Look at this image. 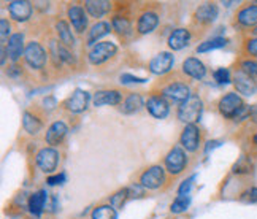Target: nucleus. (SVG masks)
Segmentation results:
<instances>
[{"instance_id": "nucleus-46", "label": "nucleus", "mask_w": 257, "mask_h": 219, "mask_svg": "<svg viewBox=\"0 0 257 219\" xmlns=\"http://www.w3.org/2000/svg\"><path fill=\"white\" fill-rule=\"evenodd\" d=\"M56 106H57V102H56V98L53 95L43 98V108L46 110V112H51V110H54Z\"/></svg>"}, {"instance_id": "nucleus-33", "label": "nucleus", "mask_w": 257, "mask_h": 219, "mask_svg": "<svg viewBox=\"0 0 257 219\" xmlns=\"http://www.w3.org/2000/svg\"><path fill=\"white\" fill-rule=\"evenodd\" d=\"M252 161L248 157V156H241L238 161H236L232 167V172L236 173V175H249L252 172Z\"/></svg>"}, {"instance_id": "nucleus-35", "label": "nucleus", "mask_w": 257, "mask_h": 219, "mask_svg": "<svg viewBox=\"0 0 257 219\" xmlns=\"http://www.w3.org/2000/svg\"><path fill=\"white\" fill-rule=\"evenodd\" d=\"M189 205H191V195H178L170 206V211L173 214L184 213L187 208H189Z\"/></svg>"}, {"instance_id": "nucleus-30", "label": "nucleus", "mask_w": 257, "mask_h": 219, "mask_svg": "<svg viewBox=\"0 0 257 219\" xmlns=\"http://www.w3.org/2000/svg\"><path fill=\"white\" fill-rule=\"evenodd\" d=\"M111 24L110 23H105V21H98L95 23L92 27H91V31H89L87 34V38H86V42L87 45H94L97 40H100L102 37L108 35L111 32Z\"/></svg>"}, {"instance_id": "nucleus-3", "label": "nucleus", "mask_w": 257, "mask_h": 219, "mask_svg": "<svg viewBox=\"0 0 257 219\" xmlns=\"http://www.w3.org/2000/svg\"><path fill=\"white\" fill-rule=\"evenodd\" d=\"M48 59H49V53L38 42L32 40V42H29L26 45L24 61L34 70H43L48 64Z\"/></svg>"}, {"instance_id": "nucleus-27", "label": "nucleus", "mask_w": 257, "mask_h": 219, "mask_svg": "<svg viewBox=\"0 0 257 219\" xmlns=\"http://www.w3.org/2000/svg\"><path fill=\"white\" fill-rule=\"evenodd\" d=\"M142 106H143V97L140 94L127 92L124 95L122 103H121V112L124 115H132V113H137Z\"/></svg>"}, {"instance_id": "nucleus-41", "label": "nucleus", "mask_w": 257, "mask_h": 219, "mask_svg": "<svg viewBox=\"0 0 257 219\" xmlns=\"http://www.w3.org/2000/svg\"><path fill=\"white\" fill-rule=\"evenodd\" d=\"M240 200L243 203H257V187H248L240 195Z\"/></svg>"}, {"instance_id": "nucleus-22", "label": "nucleus", "mask_w": 257, "mask_h": 219, "mask_svg": "<svg viewBox=\"0 0 257 219\" xmlns=\"http://www.w3.org/2000/svg\"><path fill=\"white\" fill-rule=\"evenodd\" d=\"M68 134V127L64 121H54L51 126L48 127V131H46V135H45V140L46 143L54 148L57 145H61L64 142V138L67 137Z\"/></svg>"}, {"instance_id": "nucleus-48", "label": "nucleus", "mask_w": 257, "mask_h": 219, "mask_svg": "<svg viewBox=\"0 0 257 219\" xmlns=\"http://www.w3.org/2000/svg\"><path fill=\"white\" fill-rule=\"evenodd\" d=\"M219 145H221V142H219V140H213V142H210V143H208V146H206V149H205V151L208 153L210 149H214V148H217V146H219Z\"/></svg>"}, {"instance_id": "nucleus-45", "label": "nucleus", "mask_w": 257, "mask_h": 219, "mask_svg": "<svg viewBox=\"0 0 257 219\" xmlns=\"http://www.w3.org/2000/svg\"><path fill=\"white\" fill-rule=\"evenodd\" d=\"M46 183L49 186H57V184H64L65 183V173L61 172V173H57V175H51V176H48L46 178Z\"/></svg>"}, {"instance_id": "nucleus-18", "label": "nucleus", "mask_w": 257, "mask_h": 219, "mask_svg": "<svg viewBox=\"0 0 257 219\" xmlns=\"http://www.w3.org/2000/svg\"><path fill=\"white\" fill-rule=\"evenodd\" d=\"M43 116L38 113V110H26L23 115V129L31 135H37L43 129Z\"/></svg>"}, {"instance_id": "nucleus-17", "label": "nucleus", "mask_w": 257, "mask_h": 219, "mask_svg": "<svg viewBox=\"0 0 257 219\" xmlns=\"http://www.w3.org/2000/svg\"><path fill=\"white\" fill-rule=\"evenodd\" d=\"M159 26V15L153 10H145L143 13L138 15L137 19V32L138 35H146L156 31V27Z\"/></svg>"}, {"instance_id": "nucleus-31", "label": "nucleus", "mask_w": 257, "mask_h": 219, "mask_svg": "<svg viewBox=\"0 0 257 219\" xmlns=\"http://www.w3.org/2000/svg\"><path fill=\"white\" fill-rule=\"evenodd\" d=\"M227 43H229V40L224 38V37H213L210 40H206V42L200 43L199 46H197L195 51L197 53H208V51H213V49H219V48H224Z\"/></svg>"}, {"instance_id": "nucleus-29", "label": "nucleus", "mask_w": 257, "mask_h": 219, "mask_svg": "<svg viewBox=\"0 0 257 219\" xmlns=\"http://www.w3.org/2000/svg\"><path fill=\"white\" fill-rule=\"evenodd\" d=\"M111 27H113V31L122 38L132 35V31H134L131 19H128L127 16H124V15H114L111 18Z\"/></svg>"}, {"instance_id": "nucleus-7", "label": "nucleus", "mask_w": 257, "mask_h": 219, "mask_svg": "<svg viewBox=\"0 0 257 219\" xmlns=\"http://www.w3.org/2000/svg\"><path fill=\"white\" fill-rule=\"evenodd\" d=\"M116 54H117V46L113 42H100L95 46H92V49L87 54V59L92 65H102L106 64L110 59H113Z\"/></svg>"}, {"instance_id": "nucleus-9", "label": "nucleus", "mask_w": 257, "mask_h": 219, "mask_svg": "<svg viewBox=\"0 0 257 219\" xmlns=\"http://www.w3.org/2000/svg\"><path fill=\"white\" fill-rule=\"evenodd\" d=\"M180 145L186 151L195 153L202 145V129L197 124H187L184 126L183 132L180 135Z\"/></svg>"}, {"instance_id": "nucleus-25", "label": "nucleus", "mask_w": 257, "mask_h": 219, "mask_svg": "<svg viewBox=\"0 0 257 219\" xmlns=\"http://www.w3.org/2000/svg\"><path fill=\"white\" fill-rule=\"evenodd\" d=\"M113 4L106 2V0H86L84 10L92 18H103L106 13H110Z\"/></svg>"}, {"instance_id": "nucleus-49", "label": "nucleus", "mask_w": 257, "mask_h": 219, "mask_svg": "<svg viewBox=\"0 0 257 219\" xmlns=\"http://www.w3.org/2000/svg\"><path fill=\"white\" fill-rule=\"evenodd\" d=\"M7 57H8L7 48H5V45H2V67H5V64H7Z\"/></svg>"}, {"instance_id": "nucleus-4", "label": "nucleus", "mask_w": 257, "mask_h": 219, "mask_svg": "<svg viewBox=\"0 0 257 219\" xmlns=\"http://www.w3.org/2000/svg\"><path fill=\"white\" fill-rule=\"evenodd\" d=\"M164 164H165L167 172H169L170 175H173V176H178L187 168L189 157H187L186 151L181 146H173L169 151V154L165 156Z\"/></svg>"}, {"instance_id": "nucleus-51", "label": "nucleus", "mask_w": 257, "mask_h": 219, "mask_svg": "<svg viewBox=\"0 0 257 219\" xmlns=\"http://www.w3.org/2000/svg\"><path fill=\"white\" fill-rule=\"evenodd\" d=\"M252 34H254V37H257V27L252 29Z\"/></svg>"}, {"instance_id": "nucleus-14", "label": "nucleus", "mask_w": 257, "mask_h": 219, "mask_svg": "<svg viewBox=\"0 0 257 219\" xmlns=\"http://www.w3.org/2000/svg\"><path fill=\"white\" fill-rule=\"evenodd\" d=\"M217 15H219V10H217V5L213 2H206L202 4L199 8L195 10L192 18H194V24H199V26H210L216 21Z\"/></svg>"}, {"instance_id": "nucleus-1", "label": "nucleus", "mask_w": 257, "mask_h": 219, "mask_svg": "<svg viewBox=\"0 0 257 219\" xmlns=\"http://www.w3.org/2000/svg\"><path fill=\"white\" fill-rule=\"evenodd\" d=\"M159 94L164 95L169 102H173V103H184L187 98H189L192 94H191V89L184 83V79H169V81H161L159 84Z\"/></svg>"}, {"instance_id": "nucleus-19", "label": "nucleus", "mask_w": 257, "mask_h": 219, "mask_svg": "<svg viewBox=\"0 0 257 219\" xmlns=\"http://www.w3.org/2000/svg\"><path fill=\"white\" fill-rule=\"evenodd\" d=\"M235 21L241 27H257V4L243 5L235 15Z\"/></svg>"}, {"instance_id": "nucleus-50", "label": "nucleus", "mask_w": 257, "mask_h": 219, "mask_svg": "<svg viewBox=\"0 0 257 219\" xmlns=\"http://www.w3.org/2000/svg\"><path fill=\"white\" fill-rule=\"evenodd\" d=\"M251 140H252V143H254V145H257V131L254 132V135H252Z\"/></svg>"}, {"instance_id": "nucleus-37", "label": "nucleus", "mask_w": 257, "mask_h": 219, "mask_svg": "<svg viewBox=\"0 0 257 219\" xmlns=\"http://www.w3.org/2000/svg\"><path fill=\"white\" fill-rule=\"evenodd\" d=\"M213 78H214V81L217 84H229L232 83V73L229 68H216V70L213 72Z\"/></svg>"}, {"instance_id": "nucleus-44", "label": "nucleus", "mask_w": 257, "mask_h": 219, "mask_svg": "<svg viewBox=\"0 0 257 219\" xmlns=\"http://www.w3.org/2000/svg\"><path fill=\"white\" fill-rule=\"evenodd\" d=\"M128 195H131V200L132 198H138V197H143L145 195V187L142 184H132V186H128Z\"/></svg>"}, {"instance_id": "nucleus-40", "label": "nucleus", "mask_w": 257, "mask_h": 219, "mask_svg": "<svg viewBox=\"0 0 257 219\" xmlns=\"http://www.w3.org/2000/svg\"><path fill=\"white\" fill-rule=\"evenodd\" d=\"M10 32H12V23L7 18L0 19V38H2V45H7V40H10Z\"/></svg>"}, {"instance_id": "nucleus-23", "label": "nucleus", "mask_w": 257, "mask_h": 219, "mask_svg": "<svg viewBox=\"0 0 257 219\" xmlns=\"http://www.w3.org/2000/svg\"><path fill=\"white\" fill-rule=\"evenodd\" d=\"M181 72L191 79H203L206 75V67L200 59L187 57L181 65Z\"/></svg>"}, {"instance_id": "nucleus-8", "label": "nucleus", "mask_w": 257, "mask_h": 219, "mask_svg": "<svg viewBox=\"0 0 257 219\" xmlns=\"http://www.w3.org/2000/svg\"><path fill=\"white\" fill-rule=\"evenodd\" d=\"M61 161V154L56 148H42L35 156V162L43 173H54Z\"/></svg>"}, {"instance_id": "nucleus-15", "label": "nucleus", "mask_w": 257, "mask_h": 219, "mask_svg": "<svg viewBox=\"0 0 257 219\" xmlns=\"http://www.w3.org/2000/svg\"><path fill=\"white\" fill-rule=\"evenodd\" d=\"M124 95L125 94L117 91V89H102V91H97L94 94L92 103H94V106H103V105L117 106L122 103Z\"/></svg>"}, {"instance_id": "nucleus-11", "label": "nucleus", "mask_w": 257, "mask_h": 219, "mask_svg": "<svg viewBox=\"0 0 257 219\" xmlns=\"http://www.w3.org/2000/svg\"><path fill=\"white\" fill-rule=\"evenodd\" d=\"M232 83L236 89V92L243 94L246 97H251L257 92V79L244 73L240 68H236L232 75Z\"/></svg>"}, {"instance_id": "nucleus-21", "label": "nucleus", "mask_w": 257, "mask_h": 219, "mask_svg": "<svg viewBox=\"0 0 257 219\" xmlns=\"http://www.w3.org/2000/svg\"><path fill=\"white\" fill-rule=\"evenodd\" d=\"M7 48V53H8V57L10 61L13 64H18L21 56H24V51H26V46H24V35L21 32H16L10 37L8 43L5 45Z\"/></svg>"}, {"instance_id": "nucleus-2", "label": "nucleus", "mask_w": 257, "mask_h": 219, "mask_svg": "<svg viewBox=\"0 0 257 219\" xmlns=\"http://www.w3.org/2000/svg\"><path fill=\"white\" fill-rule=\"evenodd\" d=\"M202 112H203L202 98L197 94H192L184 103H181L180 106H178V113L176 115H178V119L187 126V124H197V123H199Z\"/></svg>"}, {"instance_id": "nucleus-12", "label": "nucleus", "mask_w": 257, "mask_h": 219, "mask_svg": "<svg viewBox=\"0 0 257 219\" xmlns=\"http://www.w3.org/2000/svg\"><path fill=\"white\" fill-rule=\"evenodd\" d=\"M173 64H175V57L172 53L169 51H162L159 54H156L150 64H148V68H150V72L154 73V75H159V76H165L167 73L172 72L173 68Z\"/></svg>"}, {"instance_id": "nucleus-5", "label": "nucleus", "mask_w": 257, "mask_h": 219, "mask_svg": "<svg viewBox=\"0 0 257 219\" xmlns=\"http://www.w3.org/2000/svg\"><path fill=\"white\" fill-rule=\"evenodd\" d=\"M246 103L243 102V98L236 94V92H227L225 95H222L217 102V110H219L221 116H224L225 119H233L236 118L243 106Z\"/></svg>"}, {"instance_id": "nucleus-36", "label": "nucleus", "mask_w": 257, "mask_h": 219, "mask_svg": "<svg viewBox=\"0 0 257 219\" xmlns=\"http://www.w3.org/2000/svg\"><path fill=\"white\" fill-rule=\"evenodd\" d=\"M243 53L248 59H257V37H246L243 42Z\"/></svg>"}, {"instance_id": "nucleus-24", "label": "nucleus", "mask_w": 257, "mask_h": 219, "mask_svg": "<svg viewBox=\"0 0 257 219\" xmlns=\"http://www.w3.org/2000/svg\"><path fill=\"white\" fill-rule=\"evenodd\" d=\"M191 31L186 27H178L175 31L169 35V40H167V43H169V48L173 49V51H180V49L186 48L191 42Z\"/></svg>"}, {"instance_id": "nucleus-43", "label": "nucleus", "mask_w": 257, "mask_h": 219, "mask_svg": "<svg viewBox=\"0 0 257 219\" xmlns=\"http://www.w3.org/2000/svg\"><path fill=\"white\" fill-rule=\"evenodd\" d=\"M121 83H124V84H142V83H146V79L145 78H140V76H134V75H131V73H122L121 75Z\"/></svg>"}, {"instance_id": "nucleus-26", "label": "nucleus", "mask_w": 257, "mask_h": 219, "mask_svg": "<svg viewBox=\"0 0 257 219\" xmlns=\"http://www.w3.org/2000/svg\"><path fill=\"white\" fill-rule=\"evenodd\" d=\"M48 200V194L45 189H40V191L34 192L27 200V208L34 216H40L45 210V205Z\"/></svg>"}, {"instance_id": "nucleus-28", "label": "nucleus", "mask_w": 257, "mask_h": 219, "mask_svg": "<svg viewBox=\"0 0 257 219\" xmlns=\"http://www.w3.org/2000/svg\"><path fill=\"white\" fill-rule=\"evenodd\" d=\"M56 34L61 40V43L67 48H73L75 46V37L72 34V29L68 26V23L65 19H59L56 23Z\"/></svg>"}, {"instance_id": "nucleus-32", "label": "nucleus", "mask_w": 257, "mask_h": 219, "mask_svg": "<svg viewBox=\"0 0 257 219\" xmlns=\"http://www.w3.org/2000/svg\"><path fill=\"white\" fill-rule=\"evenodd\" d=\"M91 219H117L116 208H113L110 203L98 205V206H95L94 210H92Z\"/></svg>"}, {"instance_id": "nucleus-38", "label": "nucleus", "mask_w": 257, "mask_h": 219, "mask_svg": "<svg viewBox=\"0 0 257 219\" xmlns=\"http://www.w3.org/2000/svg\"><path fill=\"white\" fill-rule=\"evenodd\" d=\"M59 57H61V61L65 62L67 65H70V67L76 65V57L70 51V48L64 46L62 43H59Z\"/></svg>"}, {"instance_id": "nucleus-39", "label": "nucleus", "mask_w": 257, "mask_h": 219, "mask_svg": "<svg viewBox=\"0 0 257 219\" xmlns=\"http://www.w3.org/2000/svg\"><path fill=\"white\" fill-rule=\"evenodd\" d=\"M240 70L257 79V61H254V59H241Z\"/></svg>"}, {"instance_id": "nucleus-42", "label": "nucleus", "mask_w": 257, "mask_h": 219, "mask_svg": "<svg viewBox=\"0 0 257 219\" xmlns=\"http://www.w3.org/2000/svg\"><path fill=\"white\" fill-rule=\"evenodd\" d=\"M194 181H195V175H192V176L187 178V180H184L181 183L180 189H178V194H180V195H189V191H191Z\"/></svg>"}, {"instance_id": "nucleus-16", "label": "nucleus", "mask_w": 257, "mask_h": 219, "mask_svg": "<svg viewBox=\"0 0 257 219\" xmlns=\"http://www.w3.org/2000/svg\"><path fill=\"white\" fill-rule=\"evenodd\" d=\"M34 7L27 0H13L8 4V13L12 16V19L18 23H26L29 21V18L32 16Z\"/></svg>"}, {"instance_id": "nucleus-6", "label": "nucleus", "mask_w": 257, "mask_h": 219, "mask_svg": "<svg viewBox=\"0 0 257 219\" xmlns=\"http://www.w3.org/2000/svg\"><path fill=\"white\" fill-rule=\"evenodd\" d=\"M89 100H91V94L87 91H84V89H75L72 95H68L61 106L72 115H80L87 110Z\"/></svg>"}, {"instance_id": "nucleus-34", "label": "nucleus", "mask_w": 257, "mask_h": 219, "mask_svg": "<svg viewBox=\"0 0 257 219\" xmlns=\"http://www.w3.org/2000/svg\"><path fill=\"white\" fill-rule=\"evenodd\" d=\"M128 200H131V195H128V189L127 187H122L119 189L117 192H114L110 198V205L113 208H116V210H119V208H122Z\"/></svg>"}, {"instance_id": "nucleus-10", "label": "nucleus", "mask_w": 257, "mask_h": 219, "mask_svg": "<svg viewBox=\"0 0 257 219\" xmlns=\"http://www.w3.org/2000/svg\"><path fill=\"white\" fill-rule=\"evenodd\" d=\"M165 183V170L161 165H150L146 170L140 175V183L145 189H159Z\"/></svg>"}, {"instance_id": "nucleus-47", "label": "nucleus", "mask_w": 257, "mask_h": 219, "mask_svg": "<svg viewBox=\"0 0 257 219\" xmlns=\"http://www.w3.org/2000/svg\"><path fill=\"white\" fill-rule=\"evenodd\" d=\"M249 119L254 123V124H257V105H251V115H249Z\"/></svg>"}, {"instance_id": "nucleus-20", "label": "nucleus", "mask_w": 257, "mask_h": 219, "mask_svg": "<svg viewBox=\"0 0 257 219\" xmlns=\"http://www.w3.org/2000/svg\"><path fill=\"white\" fill-rule=\"evenodd\" d=\"M67 16H68V21L72 23L73 29L78 34H83L87 29V15L81 5H76V4L68 5Z\"/></svg>"}, {"instance_id": "nucleus-13", "label": "nucleus", "mask_w": 257, "mask_h": 219, "mask_svg": "<svg viewBox=\"0 0 257 219\" xmlns=\"http://www.w3.org/2000/svg\"><path fill=\"white\" fill-rule=\"evenodd\" d=\"M146 110L156 119H165L170 113V103L164 95H161L159 92H157V94L154 92V94H151L150 97H148Z\"/></svg>"}]
</instances>
